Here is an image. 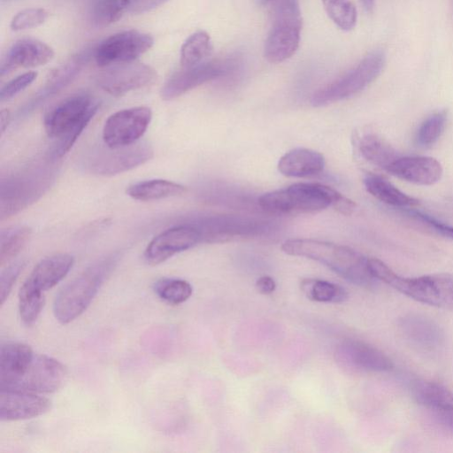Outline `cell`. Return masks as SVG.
I'll list each match as a JSON object with an SVG mask.
<instances>
[{"instance_id": "34", "label": "cell", "mask_w": 453, "mask_h": 453, "mask_svg": "<svg viewBox=\"0 0 453 453\" xmlns=\"http://www.w3.org/2000/svg\"><path fill=\"white\" fill-rule=\"evenodd\" d=\"M331 20L342 30L350 31L357 24V12L350 0H321Z\"/></svg>"}, {"instance_id": "13", "label": "cell", "mask_w": 453, "mask_h": 453, "mask_svg": "<svg viewBox=\"0 0 453 453\" xmlns=\"http://www.w3.org/2000/svg\"><path fill=\"white\" fill-rule=\"evenodd\" d=\"M104 68L96 77L97 85L115 96L148 87L157 78L153 67L139 62H127Z\"/></svg>"}, {"instance_id": "19", "label": "cell", "mask_w": 453, "mask_h": 453, "mask_svg": "<svg viewBox=\"0 0 453 453\" xmlns=\"http://www.w3.org/2000/svg\"><path fill=\"white\" fill-rule=\"evenodd\" d=\"M392 175L418 185H433L440 180L443 169L432 157H398L386 170Z\"/></svg>"}, {"instance_id": "46", "label": "cell", "mask_w": 453, "mask_h": 453, "mask_svg": "<svg viewBox=\"0 0 453 453\" xmlns=\"http://www.w3.org/2000/svg\"><path fill=\"white\" fill-rule=\"evenodd\" d=\"M273 0H259V2L262 4H267L268 3L272 2Z\"/></svg>"}, {"instance_id": "18", "label": "cell", "mask_w": 453, "mask_h": 453, "mask_svg": "<svg viewBox=\"0 0 453 453\" xmlns=\"http://www.w3.org/2000/svg\"><path fill=\"white\" fill-rule=\"evenodd\" d=\"M54 58L53 49L33 38L18 40L2 61L0 73L4 75L17 68H33L44 65Z\"/></svg>"}, {"instance_id": "30", "label": "cell", "mask_w": 453, "mask_h": 453, "mask_svg": "<svg viewBox=\"0 0 453 453\" xmlns=\"http://www.w3.org/2000/svg\"><path fill=\"white\" fill-rule=\"evenodd\" d=\"M300 289L308 299L319 303H342L348 298L342 287L324 280L303 279Z\"/></svg>"}, {"instance_id": "23", "label": "cell", "mask_w": 453, "mask_h": 453, "mask_svg": "<svg viewBox=\"0 0 453 453\" xmlns=\"http://www.w3.org/2000/svg\"><path fill=\"white\" fill-rule=\"evenodd\" d=\"M73 263V257L67 253L46 257L34 267L27 280L45 292L65 278Z\"/></svg>"}, {"instance_id": "31", "label": "cell", "mask_w": 453, "mask_h": 453, "mask_svg": "<svg viewBox=\"0 0 453 453\" xmlns=\"http://www.w3.org/2000/svg\"><path fill=\"white\" fill-rule=\"evenodd\" d=\"M44 292L27 280L19 291V311L22 322L30 326L36 321L44 305Z\"/></svg>"}, {"instance_id": "29", "label": "cell", "mask_w": 453, "mask_h": 453, "mask_svg": "<svg viewBox=\"0 0 453 453\" xmlns=\"http://www.w3.org/2000/svg\"><path fill=\"white\" fill-rule=\"evenodd\" d=\"M211 37L200 30L190 35L180 48V63L183 68L192 67L203 62L211 53Z\"/></svg>"}, {"instance_id": "35", "label": "cell", "mask_w": 453, "mask_h": 453, "mask_svg": "<svg viewBox=\"0 0 453 453\" xmlns=\"http://www.w3.org/2000/svg\"><path fill=\"white\" fill-rule=\"evenodd\" d=\"M132 0H98L93 11V22L104 27L118 21L130 7Z\"/></svg>"}, {"instance_id": "2", "label": "cell", "mask_w": 453, "mask_h": 453, "mask_svg": "<svg viewBox=\"0 0 453 453\" xmlns=\"http://www.w3.org/2000/svg\"><path fill=\"white\" fill-rule=\"evenodd\" d=\"M259 206L276 215L311 214L329 206L343 215H351L356 203L331 187L319 183H296L286 188L265 193Z\"/></svg>"}, {"instance_id": "37", "label": "cell", "mask_w": 453, "mask_h": 453, "mask_svg": "<svg viewBox=\"0 0 453 453\" xmlns=\"http://www.w3.org/2000/svg\"><path fill=\"white\" fill-rule=\"evenodd\" d=\"M49 14L42 8L25 9L16 13L11 20L10 27L13 31H21L42 25Z\"/></svg>"}, {"instance_id": "26", "label": "cell", "mask_w": 453, "mask_h": 453, "mask_svg": "<svg viewBox=\"0 0 453 453\" xmlns=\"http://www.w3.org/2000/svg\"><path fill=\"white\" fill-rule=\"evenodd\" d=\"M411 392L422 405L438 411L453 410V392L437 382L417 380L412 382Z\"/></svg>"}, {"instance_id": "28", "label": "cell", "mask_w": 453, "mask_h": 453, "mask_svg": "<svg viewBox=\"0 0 453 453\" xmlns=\"http://www.w3.org/2000/svg\"><path fill=\"white\" fill-rule=\"evenodd\" d=\"M358 148L365 159L385 171L399 157L395 150L376 134H365Z\"/></svg>"}, {"instance_id": "8", "label": "cell", "mask_w": 453, "mask_h": 453, "mask_svg": "<svg viewBox=\"0 0 453 453\" xmlns=\"http://www.w3.org/2000/svg\"><path fill=\"white\" fill-rule=\"evenodd\" d=\"M274 1L273 25L265 42L264 56L270 63H281L297 50L302 30L298 0Z\"/></svg>"}, {"instance_id": "36", "label": "cell", "mask_w": 453, "mask_h": 453, "mask_svg": "<svg viewBox=\"0 0 453 453\" xmlns=\"http://www.w3.org/2000/svg\"><path fill=\"white\" fill-rule=\"evenodd\" d=\"M447 122V111H437L429 116L418 127L416 143L423 148L434 144L441 135Z\"/></svg>"}, {"instance_id": "11", "label": "cell", "mask_w": 453, "mask_h": 453, "mask_svg": "<svg viewBox=\"0 0 453 453\" xmlns=\"http://www.w3.org/2000/svg\"><path fill=\"white\" fill-rule=\"evenodd\" d=\"M152 119V111L147 106H135L119 110L105 120L102 137L111 148L132 145L141 139Z\"/></svg>"}, {"instance_id": "24", "label": "cell", "mask_w": 453, "mask_h": 453, "mask_svg": "<svg viewBox=\"0 0 453 453\" xmlns=\"http://www.w3.org/2000/svg\"><path fill=\"white\" fill-rule=\"evenodd\" d=\"M325 167L324 156L315 150L297 148L283 155L278 162L279 172L288 177H309L319 174Z\"/></svg>"}, {"instance_id": "41", "label": "cell", "mask_w": 453, "mask_h": 453, "mask_svg": "<svg viewBox=\"0 0 453 453\" xmlns=\"http://www.w3.org/2000/svg\"><path fill=\"white\" fill-rule=\"evenodd\" d=\"M166 0H132L129 10L132 13H143L151 11Z\"/></svg>"}, {"instance_id": "22", "label": "cell", "mask_w": 453, "mask_h": 453, "mask_svg": "<svg viewBox=\"0 0 453 453\" xmlns=\"http://www.w3.org/2000/svg\"><path fill=\"white\" fill-rule=\"evenodd\" d=\"M399 326L411 343L425 350L438 349L444 340L440 326L423 315L408 314L400 319Z\"/></svg>"}, {"instance_id": "39", "label": "cell", "mask_w": 453, "mask_h": 453, "mask_svg": "<svg viewBox=\"0 0 453 453\" xmlns=\"http://www.w3.org/2000/svg\"><path fill=\"white\" fill-rule=\"evenodd\" d=\"M406 212L411 218L421 222L423 225H426L430 230H433L437 234L453 240V226L419 211L409 209Z\"/></svg>"}, {"instance_id": "43", "label": "cell", "mask_w": 453, "mask_h": 453, "mask_svg": "<svg viewBox=\"0 0 453 453\" xmlns=\"http://www.w3.org/2000/svg\"><path fill=\"white\" fill-rule=\"evenodd\" d=\"M439 417L443 424L453 430V410L439 411Z\"/></svg>"}, {"instance_id": "27", "label": "cell", "mask_w": 453, "mask_h": 453, "mask_svg": "<svg viewBox=\"0 0 453 453\" xmlns=\"http://www.w3.org/2000/svg\"><path fill=\"white\" fill-rule=\"evenodd\" d=\"M366 191L380 202L401 208L414 207L419 201L402 192L381 176L369 174L364 179Z\"/></svg>"}, {"instance_id": "10", "label": "cell", "mask_w": 453, "mask_h": 453, "mask_svg": "<svg viewBox=\"0 0 453 453\" xmlns=\"http://www.w3.org/2000/svg\"><path fill=\"white\" fill-rule=\"evenodd\" d=\"M153 155L152 146L145 141L119 148H111L104 143L84 156L82 167L91 174L113 176L143 165Z\"/></svg>"}, {"instance_id": "21", "label": "cell", "mask_w": 453, "mask_h": 453, "mask_svg": "<svg viewBox=\"0 0 453 453\" xmlns=\"http://www.w3.org/2000/svg\"><path fill=\"white\" fill-rule=\"evenodd\" d=\"M82 59L81 56L73 57L65 65L56 68L49 76L44 86L29 100L26 104L20 108L18 112V118H24L34 111L44 101L58 93L65 87H66L79 73Z\"/></svg>"}, {"instance_id": "3", "label": "cell", "mask_w": 453, "mask_h": 453, "mask_svg": "<svg viewBox=\"0 0 453 453\" xmlns=\"http://www.w3.org/2000/svg\"><path fill=\"white\" fill-rule=\"evenodd\" d=\"M281 250L289 256L303 257L321 263L360 287L372 288L377 280L370 272L368 257L344 245L298 238L285 241Z\"/></svg>"}, {"instance_id": "7", "label": "cell", "mask_w": 453, "mask_h": 453, "mask_svg": "<svg viewBox=\"0 0 453 453\" xmlns=\"http://www.w3.org/2000/svg\"><path fill=\"white\" fill-rule=\"evenodd\" d=\"M54 173L48 165H30L1 181V219H4L39 199L50 187Z\"/></svg>"}, {"instance_id": "32", "label": "cell", "mask_w": 453, "mask_h": 453, "mask_svg": "<svg viewBox=\"0 0 453 453\" xmlns=\"http://www.w3.org/2000/svg\"><path fill=\"white\" fill-rule=\"evenodd\" d=\"M32 229L25 225L8 227L1 232L0 264L10 262L25 247L31 237Z\"/></svg>"}, {"instance_id": "25", "label": "cell", "mask_w": 453, "mask_h": 453, "mask_svg": "<svg viewBox=\"0 0 453 453\" xmlns=\"http://www.w3.org/2000/svg\"><path fill=\"white\" fill-rule=\"evenodd\" d=\"M181 184L162 179L138 181L129 185L127 194L133 199L150 202L177 196L186 192Z\"/></svg>"}, {"instance_id": "15", "label": "cell", "mask_w": 453, "mask_h": 453, "mask_svg": "<svg viewBox=\"0 0 453 453\" xmlns=\"http://www.w3.org/2000/svg\"><path fill=\"white\" fill-rule=\"evenodd\" d=\"M233 64L231 60H214L183 68L166 81L160 96L165 101L175 99L200 85L226 75L233 68Z\"/></svg>"}, {"instance_id": "14", "label": "cell", "mask_w": 453, "mask_h": 453, "mask_svg": "<svg viewBox=\"0 0 453 453\" xmlns=\"http://www.w3.org/2000/svg\"><path fill=\"white\" fill-rule=\"evenodd\" d=\"M200 242L201 234L195 226L187 223L179 224L156 235L148 243L143 259L150 265H157Z\"/></svg>"}, {"instance_id": "20", "label": "cell", "mask_w": 453, "mask_h": 453, "mask_svg": "<svg viewBox=\"0 0 453 453\" xmlns=\"http://www.w3.org/2000/svg\"><path fill=\"white\" fill-rule=\"evenodd\" d=\"M338 354L356 368L372 372H387L393 368L391 359L379 349L355 339L343 341Z\"/></svg>"}, {"instance_id": "38", "label": "cell", "mask_w": 453, "mask_h": 453, "mask_svg": "<svg viewBox=\"0 0 453 453\" xmlns=\"http://www.w3.org/2000/svg\"><path fill=\"white\" fill-rule=\"evenodd\" d=\"M37 73L29 71L8 81L0 90V100L5 102L12 99L29 87L36 79Z\"/></svg>"}, {"instance_id": "16", "label": "cell", "mask_w": 453, "mask_h": 453, "mask_svg": "<svg viewBox=\"0 0 453 453\" xmlns=\"http://www.w3.org/2000/svg\"><path fill=\"white\" fill-rule=\"evenodd\" d=\"M50 409V401L36 393L0 389V418L16 421L35 418Z\"/></svg>"}, {"instance_id": "12", "label": "cell", "mask_w": 453, "mask_h": 453, "mask_svg": "<svg viewBox=\"0 0 453 453\" xmlns=\"http://www.w3.org/2000/svg\"><path fill=\"white\" fill-rule=\"evenodd\" d=\"M153 37L138 30H127L105 38L95 50V60L98 66L134 61L153 45Z\"/></svg>"}, {"instance_id": "1", "label": "cell", "mask_w": 453, "mask_h": 453, "mask_svg": "<svg viewBox=\"0 0 453 453\" xmlns=\"http://www.w3.org/2000/svg\"><path fill=\"white\" fill-rule=\"evenodd\" d=\"M65 376L62 363L35 353L27 344L10 342L1 345L0 389L52 393L63 385Z\"/></svg>"}, {"instance_id": "17", "label": "cell", "mask_w": 453, "mask_h": 453, "mask_svg": "<svg viewBox=\"0 0 453 453\" xmlns=\"http://www.w3.org/2000/svg\"><path fill=\"white\" fill-rule=\"evenodd\" d=\"M195 226L201 234V242H224L241 236L253 235L260 231L256 222L231 218H200L184 222Z\"/></svg>"}, {"instance_id": "45", "label": "cell", "mask_w": 453, "mask_h": 453, "mask_svg": "<svg viewBox=\"0 0 453 453\" xmlns=\"http://www.w3.org/2000/svg\"><path fill=\"white\" fill-rule=\"evenodd\" d=\"M365 8L367 10V11H371L374 5V2L375 0H361Z\"/></svg>"}, {"instance_id": "40", "label": "cell", "mask_w": 453, "mask_h": 453, "mask_svg": "<svg viewBox=\"0 0 453 453\" xmlns=\"http://www.w3.org/2000/svg\"><path fill=\"white\" fill-rule=\"evenodd\" d=\"M23 261L12 263L8 265L1 273L0 277V299L1 304H4L8 297L16 280L24 268Z\"/></svg>"}, {"instance_id": "4", "label": "cell", "mask_w": 453, "mask_h": 453, "mask_svg": "<svg viewBox=\"0 0 453 453\" xmlns=\"http://www.w3.org/2000/svg\"><path fill=\"white\" fill-rule=\"evenodd\" d=\"M99 104L87 94L69 96L47 111L43 119L45 133L56 141L50 157H62L73 146L98 111Z\"/></svg>"}, {"instance_id": "5", "label": "cell", "mask_w": 453, "mask_h": 453, "mask_svg": "<svg viewBox=\"0 0 453 453\" xmlns=\"http://www.w3.org/2000/svg\"><path fill=\"white\" fill-rule=\"evenodd\" d=\"M372 276L398 292L422 303L453 311V274L439 273L419 277H403L375 257H368Z\"/></svg>"}, {"instance_id": "44", "label": "cell", "mask_w": 453, "mask_h": 453, "mask_svg": "<svg viewBox=\"0 0 453 453\" xmlns=\"http://www.w3.org/2000/svg\"><path fill=\"white\" fill-rule=\"evenodd\" d=\"M11 120V115L8 110H2L1 111V132L2 134L7 128Z\"/></svg>"}, {"instance_id": "42", "label": "cell", "mask_w": 453, "mask_h": 453, "mask_svg": "<svg viewBox=\"0 0 453 453\" xmlns=\"http://www.w3.org/2000/svg\"><path fill=\"white\" fill-rule=\"evenodd\" d=\"M256 288L263 295L272 294L276 288L274 280L270 276H262L256 282Z\"/></svg>"}, {"instance_id": "9", "label": "cell", "mask_w": 453, "mask_h": 453, "mask_svg": "<svg viewBox=\"0 0 453 453\" xmlns=\"http://www.w3.org/2000/svg\"><path fill=\"white\" fill-rule=\"evenodd\" d=\"M386 56L374 50L342 77L318 89L311 96L314 106H324L349 98L368 87L382 72Z\"/></svg>"}, {"instance_id": "33", "label": "cell", "mask_w": 453, "mask_h": 453, "mask_svg": "<svg viewBox=\"0 0 453 453\" xmlns=\"http://www.w3.org/2000/svg\"><path fill=\"white\" fill-rule=\"evenodd\" d=\"M153 289L161 300L170 304L186 302L193 291L189 282L176 278L159 279L154 283Z\"/></svg>"}, {"instance_id": "6", "label": "cell", "mask_w": 453, "mask_h": 453, "mask_svg": "<svg viewBox=\"0 0 453 453\" xmlns=\"http://www.w3.org/2000/svg\"><path fill=\"white\" fill-rule=\"evenodd\" d=\"M118 260L119 254L109 255L91 265L63 287L53 303L54 316L59 323L68 324L87 310Z\"/></svg>"}]
</instances>
